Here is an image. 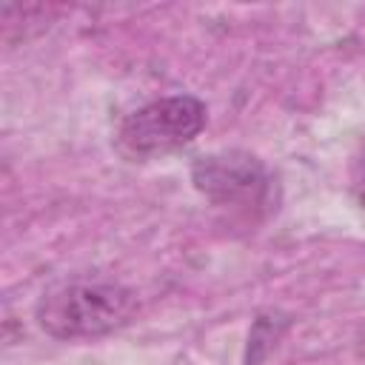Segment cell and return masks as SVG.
Segmentation results:
<instances>
[{
    "mask_svg": "<svg viewBox=\"0 0 365 365\" xmlns=\"http://www.w3.org/2000/svg\"><path fill=\"white\" fill-rule=\"evenodd\" d=\"M191 182L217 205L257 208L271 197V174L254 154L220 151L200 157L191 165Z\"/></svg>",
    "mask_w": 365,
    "mask_h": 365,
    "instance_id": "obj_3",
    "label": "cell"
},
{
    "mask_svg": "<svg viewBox=\"0 0 365 365\" xmlns=\"http://www.w3.org/2000/svg\"><path fill=\"white\" fill-rule=\"evenodd\" d=\"M205 125V106L191 94H174L131 111L117 128L125 157L145 160L188 145Z\"/></svg>",
    "mask_w": 365,
    "mask_h": 365,
    "instance_id": "obj_2",
    "label": "cell"
},
{
    "mask_svg": "<svg viewBox=\"0 0 365 365\" xmlns=\"http://www.w3.org/2000/svg\"><path fill=\"white\" fill-rule=\"evenodd\" d=\"M137 311V294L111 279H66L40 294L37 325L54 339H88L123 328Z\"/></svg>",
    "mask_w": 365,
    "mask_h": 365,
    "instance_id": "obj_1",
    "label": "cell"
}]
</instances>
